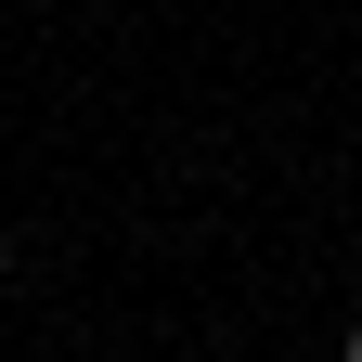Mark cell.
I'll return each instance as SVG.
<instances>
[{
	"instance_id": "cell-1",
	"label": "cell",
	"mask_w": 362,
	"mask_h": 362,
	"mask_svg": "<svg viewBox=\"0 0 362 362\" xmlns=\"http://www.w3.org/2000/svg\"><path fill=\"white\" fill-rule=\"evenodd\" d=\"M349 362H362V324H349Z\"/></svg>"
}]
</instances>
